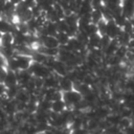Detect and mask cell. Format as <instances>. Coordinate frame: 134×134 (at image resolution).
Masks as SVG:
<instances>
[{"instance_id":"1","label":"cell","mask_w":134,"mask_h":134,"mask_svg":"<svg viewBox=\"0 0 134 134\" xmlns=\"http://www.w3.org/2000/svg\"><path fill=\"white\" fill-rule=\"evenodd\" d=\"M62 98L65 102L67 108H72L83 98V95L77 90L71 89L68 91H62Z\"/></svg>"},{"instance_id":"2","label":"cell","mask_w":134,"mask_h":134,"mask_svg":"<svg viewBox=\"0 0 134 134\" xmlns=\"http://www.w3.org/2000/svg\"><path fill=\"white\" fill-rule=\"evenodd\" d=\"M28 70L30 71L32 76H38V77H42V79H44L52 73V70L49 69L44 63H38V62H34V61H32L30 67L28 68Z\"/></svg>"},{"instance_id":"3","label":"cell","mask_w":134,"mask_h":134,"mask_svg":"<svg viewBox=\"0 0 134 134\" xmlns=\"http://www.w3.org/2000/svg\"><path fill=\"white\" fill-rule=\"evenodd\" d=\"M15 59L17 61V65L19 70H26L30 67L31 63H32V59L30 55L27 54H21V53H16L15 54Z\"/></svg>"},{"instance_id":"4","label":"cell","mask_w":134,"mask_h":134,"mask_svg":"<svg viewBox=\"0 0 134 134\" xmlns=\"http://www.w3.org/2000/svg\"><path fill=\"white\" fill-rule=\"evenodd\" d=\"M121 30V27L118 26L113 19L107 20V26H106V35L110 39H116L119 31Z\"/></svg>"},{"instance_id":"5","label":"cell","mask_w":134,"mask_h":134,"mask_svg":"<svg viewBox=\"0 0 134 134\" xmlns=\"http://www.w3.org/2000/svg\"><path fill=\"white\" fill-rule=\"evenodd\" d=\"M62 46H64L66 49H68V50H70V51H73V52H79V51H81V50L87 48V47L84 46L75 37H70L69 40H68V42H67L65 45H62Z\"/></svg>"},{"instance_id":"6","label":"cell","mask_w":134,"mask_h":134,"mask_svg":"<svg viewBox=\"0 0 134 134\" xmlns=\"http://www.w3.org/2000/svg\"><path fill=\"white\" fill-rule=\"evenodd\" d=\"M68 71H69V69H68L67 65L63 61H61L57 58L52 65V72H54L59 76H62V75H66Z\"/></svg>"},{"instance_id":"7","label":"cell","mask_w":134,"mask_h":134,"mask_svg":"<svg viewBox=\"0 0 134 134\" xmlns=\"http://www.w3.org/2000/svg\"><path fill=\"white\" fill-rule=\"evenodd\" d=\"M121 13L127 19L134 17V2L121 0Z\"/></svg>"},{"instance_id":"8","label":"cell","mask_w":134,"mask_h":134,"mask_svg":"<svg viewBox=\"0 0 134 134\" xmlns=\"http://www.w3.org/2000/svg\"><path fill=\"white\" fill-rule=\"evenodd\" d=\"M59 75L52 72L48 76L43 79V86L45 88H58L59 89Z\"/></svg>"},{"instance_id":"9","label":"cell","mask_w":134,"mask_h":134,"mask_svg":"<svg viewBox=\"0 0 134 134\" xmlns=\"http://www.w3.org/2000/svg\"><path fill=\"white\" fill-rule=\"evenodd\" d=\"M16 74H17L18 84L20 85V87H23L27 82H29L32 79V74L30 73V71L28 69H26V70H18V71H16Z\"/></svg>"},{"instance_id":"10","label":"cell","mask_w":134,"mask_h":134,"mask_svg":"<svg viewBox=\"0 0 134 134\" xmlns=\"http://www.w3.org/2000/svg\"><path fill=\"white\" fill-rule=\"evenodd\" d=\"M16 30V25L13 24V22L8 21L4 17H0V31L2 34L4 32H14Z\"/></svg>"},{"instance_id":"11","label":"cell","mask_w":134,"mask_h":134,"mask_svg":"<svg viewBox=\"0 0 134 134\" xmlns=\"http://www.w3.org/2000/svg\"><path fill=\"white\" fill-rule=\"evenodd\" d=\"M59 89L62 91L71 90L73 89V82L67 75H62L59 77Z\"/></svg>"},{"instance_id":"12","label":"cell","mask_w":134,"mask_h":134,"mask_svg":"<svg viewBox=\"0 0 134 134\" xmlns=\"http://www.w3.org/2000/svg\"><path fill=\"white\" fill-rule=\"evenodd\" d=\"M86 47H87L88 51L91 49H94V48H100V35L95 34V35L90 36Z\"/></svg>"},{"instance_id":"13","label":"cell","mask_w":134,"mask_h":134,"mask_svg":"<svg viewBox=\"0 0 134 134\" xmlns=\"http://www.w3.org/2000/svg\"><path fill=\"white\" fill-rule=\"evenodd\" d=\"M118 46H119V44H118L117 40H116V39H111V41L109 42V44L103 49L104 55H105V57H109V55L114 54Z\"/></svg>"},{"instance_id":"14","label":"cell","mask_w":134,"mask_h":134,"mask_svg":"<svg viewBox=\"0 0 134 134\" xmlns=\"http://www.w3.org/2000/svg\"><path fill=\"white\" fill-rule=\"evenodd\" d=\"M3 84L6 87L17 85L18 84V79H17L16 71H13V70H8L7 69V73H6V76H5L4 81H3Z\"/></svg>"},{"instance_id":"15","label":"cell","mask_w":134,"mask_h":134,"mask_svg":"<svg viewBox=\"0 0 134 134\" xmlns=\"http://www.w3.org/2000/svg\"><path fill=\"white\" fill-rule=\"evenodd\" d=\"M66 108H67V106H66L65 102L63 100V98H59V99L51 102V111H53V112L62 113Z\"/></svg>"},{"instance_id":"16","label":"cell","mask_w":134,"mask_h":134,"mask_svg":"<svg viewBox=\"0 0 134 134\" xmlns=\"http://www.w3.org/2000/svg\"><path fill=\"white\" fill-rule=\"evenodd\" d=\"M131 39H132V36L129 32H127V31H125L122 29L119 31L118 36L116 37V40H117L118 44L119 45H126V46L129 44V42H130Z\"/></svg>"},{"instance_id":"17","label":"cell","mask_w":134,"mask_h":134,"mask_svg":"<svg viewBox=\"0 0 134 134\" xmlns=\"http://www.w3.org/2000/svg\"><path fill=\"white\" fill-rule=\"evenodd\" d=\"M15 99L17 102H21V103H27L30 99V93L25 90L24 88H20V90L18 91Z\"/></svg>"},{"instance_id":"18","label":"cell","mask_w":134,"mask_h":134,"mask_svg":"<svg viewBox=\"0 0 134 134\" xmlns=\"http://www.w3.org/2000/svg\"><path fill=\"white\" fill-rule=\"evenodd\" d=\"M41 111H51V100L46 99L44 97L38 100V109Z\"/></svg>"},{"instance_id":"19","label":"cell","mask_w":134,"mask_h":134,"mask_svg":"<svg viewBox=\"0 0 134 134\" xmlns=\"http://www.w3.org/2000/svg\"><path fill=\"white\" fill-rule=\"evenodd\" d=\"M14 44V35L13 32H4L1 36L0 39V45L1 46H6V45H12Z\"/></svg>"},{"instance_id":"20","label":"cell","mask_w":134,"mask_h":134,"mask_svg":"<svg viewBox=\"0 0 134 134\" xmlns=\"http://www.w3.org/2000/svg\"><path fill=\"white\" fill-rule=\"evenodd\" d=\"M20 85L17 84V85H14V86H9V87H6V91H5V96L7 98H15L18 91L20 90Z\"/></svg>"},{"instance_id":"21","label":"cell","mask_w":134,"mask_h":134,"mask_svg":"<svg viewBox=\"0 0 134 134\" xmlns=\"http://www.w3.org/2000/svg\"><path fill=\"white\" fill-rule=\"evenodd\" d=\"M90 18H91V22L92 23H97L99 22L102 19H104L103 17V13H102V9L99 8H93L90 13Z\"/></svg>"},{"instance_id":"22","label":"cell","mask_w":134,"mask_h":134,"mask_svg":"<svg viewBox=\"0 0 134 134\" xmlns=\"http://www.w3.org/2000/svg\"><path fill=\"white\" fill-rule=\"evenodd\" d=\"M128 51H129V49H128V47H127L126 45H119V46L117 47V49H116V51H115L114 54H115L116 57H118L121 61H124V60L127 58Z\"/></svg>"},{"instance_id":"23","label":"cell","mask_w":134,"mask_h":134,"mask_svg":"<svg viewBox=\"0 0 134 134\" xmlns=\"http://www.w3.org/2000/svg\"><path fill=\"white\" fill-rule=\"evenodd\" d=\"M104 5L113 12L114 9L119 8L121 6V0H106L104 2Z\"/></svg>"},{"instance_id":"24","label":"cell","mask_w":134,"mask_h":134,"mask_svg":"<svg viewBox=\"0 0 134 134\" xmlns=\"http://www.w3.org/2000/svg\"><path fill=\"white\" fill-rule=\"evenodd\" d=\"M55 38H57V40L59 41L60 46H62V45H65V44L68 42V40H69L70 37H69L68 34L65 32V31H58V34L55 35Z\"/></svg>"},{"instance_id":"25","label":"cell","mask_w":134,"mask_h":134,"mask_svg":"<svg viewBox=\"0 0 134 134\" xmlns=\"http://www.w3.org/2000/svg\"><path fill=\"white\" fill-rule=\"evenodd\" d=\"M97 26V32L102 36V35H106V26H107V20L102 19L99 22L96 23Z\"/></svg>"},{"instance_id":"26","label":"cell","mask_w":134,"mask_h":134,"mask_svg":"<svg viewBox=\"0 0 134 134\" xmlns=\"http://www.w3.org/2000/svg\"><path fill=\"white\" fill-rule=\"evenodd\" d=\"M85 32L90 37V36H92V35H95V34H98L97 32V26H96V24L95 23H89L88 24V26L86 27V29H85Z\"/></svg>"},{"instance_id":"27","label":"cell","mask_w":134,"mask_h":134,"mask_svg":"<svg viewBox=\"0 0 134 134\" xmlns=\"http://www.w3.org/2000/svg\"><path fill=\"white\" fill-rule=\"evenodd\" d=\"M55 24H57V27H58V30H59V31H65V32L67 31V29H68V24H67V22L64 20V18L58 20V21L55 22Z\"/></svg>"},{"instance_id":"28","label":"cell","mask_w":134,"mask_h":134,"mask_svg":"<svg viewBox=\"0 0 134 134\" xmlns=\"http://www.w3.org/2000/svg\"><path fill=\"white\" fill-rule=\"evenodd\" d=\"M131 124H132V122H131V118H128V117H121V119H120L119 122H118V127L121 129V132H122V130L126 129L127 127H129Z\"/></svg>"},{"instance_id":"29","label":"cell","mask_w":134,"mask_h":134,"mask_svg":"<svg viewBox=\"0 0 134 134\" xmlns=\"http://www.w3.org/2000/svg\"><path fill=\"white\" fill-rule=\"evenodd\" d=\"M110 41H111V39H110L107 35H102V36H100V49L103 50V49L109 44Z\"/></svg>"},{"instance_id":"30","label":"cell","mask_w":134,"mask_h":134,"mask_svg":"<svg viewBox=\"0 0 134 134\" xmlns=\"http://www.w3.org/2000/svg\"><path fill=\"white\" fill-rule=\"evenodd\" d=\"M91 5L92 8H102V6L104 5L103 0H91Z\"/></svg>"},{"instance_id":"31","label":"cell","mask_w":134,"mask_h":134,"mask_svg":"<svg viewBox=\"0 0 134 134\" xmlns=\"http://www.w3.org/2000/svg\"><path fill=\"white\" fill-rule=\"evenodd\" d=\"M7 73V69L5 66H0V83H3Z\"/></svg>"},{"instance_id":"32","label":"cell","mask_w":134,"mask_h":134,"mask_svg":"<svg viewBox=\"0 0 134 134\" xmlns=\"http://www.w3.org/2000/svg\"><path fill=\"white\" fill-rule=\"evenodd\" d=\"M122 132L128 133V134H134V126L131 124L129 127H127L126 129H124V130H122Z\"/></svg>"},{"instance_id":"33","label":"cell","mask_w":134,"mask_h":134,"mask_svg":"<svg viewBox=\"0 0 134 134\" xmlns=\"http://www.w3.org/2000/svg\"><path fill=\"white\" fill-rule=\"evenodd\" d=\"M6 91V86L3 83H0V95H4Z\"/></svg>"},{"instance_id":"34","label":"cell","mask_w":134,"mask_h":134,"mask_svg":"<svg viewBox=\"0 0 134 134\" xmlns=\"http://www.w3.org/2000/svg\"><path fill=\"white\" fill-rule=\"evenodd\" d=\"M6 65V59L0 53V66H5Z\"/></svg>"},{"instance_id":"35","label":"cell","mask_w":134,"mask_h":134,"mask_svg":"<svg viewBox=\"0 0 134 134\" xmlns=\"http://www.w3.org/2000/svg\"><path fill=\"white\" fill-rule=\"evenodd\" d=\"M7 115H6V113H5V111L2 109V107L0 108V119H2V118H5Z\"/></svg>"},{"instance_id":"36","label":"cell","mask_w":134,"mask_h":134,"mask_svg":"<svg viewBox=\"0 0 134 134\" xmlns=\"http://www.w3.org/2000/svg\"><path fill=\"white\" fill-rule=\"evenodd\" d=\"M8 1H10L12 3H14L15 5H18V4H19V3H21L23 0H8Z\"/></svg>"},{"instance_id":"37","label":"cell","mask_w":134,"mask_h":134,"mask_svg":"<svg viewBox=\"0 0 134 134\" xmlns=\"http://www.w3.org/2000/svg\"><path fill=\"white\" fill-rule=\"evenodd\" d=\"M0 17H2V9H0Z\"/></svg>"},{"instance_id":"38","label":"cell","mask_w":134,"mask_h":134,"mask_svg":"<svg viewBox=\"0 0 134 134\" xmlns=\"http://www.w3.org/2000/svg\"><path fill=\"white\" fill-rule=\"evenodd\" d=\"M1 36H2V32L0 31V39H1Z\"/></svg>"},{"instance_id":"39","label":"cell","mask_w":134,"mask_h":134,"mask_svg":"<svg viewBox=\"0 0 134 134\" xmlns=\"http://www.w3.org/2000/svg\"><path fill=\"white\" fill-rule=\"evenodd\" d=\"M66 1H68V2H70V1H72V0H66Z\"/></svg>"},{"instance_id":"40","label":"cell","mask_w":134,"mask_h":134,"mask_svg":"<svg viewBox=\"0 0 134 134\" xmlns=\"http://www.w3.org/2000/svg\"><path fill=\"white\" fill-rule=\"evenodd\" d=\"M105 1H106V0H103V2H105Z\"/></svg>"}]
</instances>
